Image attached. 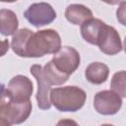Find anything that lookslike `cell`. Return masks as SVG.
<instances>
[{
  "label": "cell",
  "mask_w": 126,
  "mask_h": 126,
  "mask_svg": "<svg viewBox=\"0 0 126 126\" xmlns=\"http://www.w3.org/2000/svg\"><path fill=\"white\" fill-rule=\"evenodd\" d=\"M87 94L84 90L76 86H67L52 89L50 92V102L60 111L74 112L82 108L86 102Z\"/></svg>",
  "instance_id": "7a4b0ae2"
},
{
  "label": "cell",
  "mask_w": 126,
  "mask_h": 126,
  "mask_svg": "<svg viewBox=\"0 0 126 126\" xmlns=\"http://www.w3.org/2000/svg\"><path fill=\"white\" fill-rule=\"evenodd\" d=\"M109 75V69L107 65L101 62H93L85 70L86 79L94 85H100L104 83Z\"/></svg>",
  "instance_id": "7c38bea8"
},
{
  "label": "cell",
  "mask_w": 126,
  "mask_h": 126,
  "mask_svg": "<svg viewBox=\"0 0 126 126\" xmlns=\"http://www.w3.org/2000/svg\"><path fill=\"white\" fill-rule=\"evenodd\" d=\"M24 17L35 28L51 24L56 18V12L52 6L45 2L33 3L25 12Z\"/></svg>",
  "instance_id": "5b68a950"
},
{
  "label": "cell",
  "mask_w": 126,
  "mask_h": 126,
  "mask_svg": "<svg viewBox=\"0 0 126 126\" xmlns=\"http://www.w3.org/2000/svg\"><path fill=\"white\" fill-rule=\"evenodd\" d=\"M111 90L120 96H126V71L116 72L111 79Z\"/></svg>",
  "instance_id": "2e32d148"
},
{
  "label": "cell",
  "mask_w": 126,
  "mask_h": 126,
  "mask_svg": "<svg viewBox=\"0 0 126 126\" xmlns=\"http://www.w3.org/2000/svg\"><path fill=\"white\" fill-rule=\"evenodd\" d=\"M32 34L33 32L29 29H20L13 34L11 47L18 56L27 57V45Z\"/></svg>",
  "instance_id": "4fadbf2b"
},
{
  "label": "cell",
  "mask_w": 126,
  "mask_h": 126,
  "mask_svg": "<svg viewBox=\"0 0 126 126\" xmlns=\"http://www.w3.org/2000/svg\"><path fill=\"white\" fill-rule=\"evenodd\" d=\"M99 50L107 55H114L121 51L122 43L118 32L111 26H107L97 45Z\"/></svg>",
  "instance_id": "30bf717a"
},
{
  "label": "cell",
  "mask_w": 126,
  "mask_h": 126,
  "mask_svg": "<svg viewBox=\"0 0 126 126\" xmlns=\"http://www.w3.org/2000/svg\"><path fill=\"white\" fill-rule=\"evenodd\" d=\"M42 77L44 81L51 87L52 85L59 86L66 83L69 79V75H66L59 71L52 61H49L42 67Z\"/></svg>",
  "instance_id": "9a60e30c"
},
{
  "label": "cell",
  "mask_w": 126,
  "mask_h": 126,
  "mask_svg": "<svg viewBox=\"0 0 126 126\" xmlns=\"http://www.w3.org/2000/svg\"><path fill=\"white\" fill-rule=\"evenodd\" d=\"M116 18L121 25L126 26V1L120 2L116 11Z\"/></svg>",
  "instance_id": "e0dca14e"
},
{
  "label": "cell",
  "mask_w": 126,
  "mask_h": 126,
  "mask_svg": "<svg viewBox=\"0 0 126 126\" xmlns=\"http://www.w3.org/2000/svg\"><path fill=\"white\" fill-rule=\"evenodd\" d=\"M56 126H79V125L73 119H61L57 122Z\"/></svg>",
  "instance_id": "ac0fdd59"
},
{
  "label": "cell",
  "mask_w": 126,
  "mask_h": 126,
  "mask_svg": "<svg viewBox=\"0 0 126 126\" xmlns=\"http://www.w3.org/2000/svg\"><path fill=\"white\" fill-rule=\"evenodd\" d=\"M32 92L33 86L32 81L24 75H17L10 80L6 88H3L2 96L12 101L21 102L30 100Z\"/></svg>",
  "instance_id": "277c9868"
},
{
  "label": "cell",
  "mask_w": 126,
  "mask_h": 126,
  "mask_svg": "<svg viewBox=\"0 0 126 126\" xmlns=\"http://www.w3.org/2000/svg\"><path fill=\"white\" fill-rule=\"evenodd\" d=\"M123 47H124V51H125V53H126V36H125V38H124V45H123Z\"/></svg>",
  "instance_id": "44dd1931"
},
{
  "label": "cell",
  "mask_w": 126,
  "mask_h": 126,
  "mask_svg": "<svg viewBox=\"0 0 126 126\" xmlns=\"http://www.w3.org/2000/svg\"><path fill=\"white\" fill-rule=\"evenodd\" d=\"M51 61L59 71L70 76L79 67L81 58L79 52L74 47L63 46L55 53Z\"/></svg>",
  "instance_id": "52a82bcc"
},
{
  "label": "cell",
  "mask_w": 126,
  "mask_h": 126,
  "mask_svg": "<svg viewBox=\"0 0 126 126\" xmlns=\"http://www.w3.org/2000/svg\"><path fill=\"white\" fill-rule=\"evenodd\" d=\"M65 17L73 25H83L93 18L92 11L83 4H70L65 10Z\"/></svg>",
  "instance_id": "8fae6325"
},
{
  "label": "cell",
  "mask_w": 126,
  "mask_h": 126,
  "mask_svg": "<svg viewBox=\"0 0 126 126\" xmlns=\"http://www.w3.org/2000/svg\"><path fill=\"white\" fill-rule=\"evenodd\" d=\"M122 105V99L119 94L113 91L104 90L98 92L94 98V107L97 113L102 115L116 114Z\"/></svg>",
  "instance_id": "8992f818"
},
{
  "label": "cell",
  "mask_w": 126,
  "mask_h": 126,
  "mask_svg": "<svg viewBox=\"0 0 126 126\" xmlns=\"http://www.w3.org/2000/svg\"><path fill=\"white\" fill-rule=\"evenodd\" d=\"M19 21L16 14L9 9L0 11V32L3 35L14 34L18 31Z\"/></svg>",
  "instance_id": "5bb4252c"
},
{
  "label": "cell",
  "mask_w": 126,
  "mask_h": 126,
  "mask_svg": "<svg viewBox=\"0 0 126 126\" xmlns=\"http://www.w3.org/2000/svg\"><path fill=\"white\" fill-rule=\"evenodd\" d=\"M6 43H7V40H3V41H2V47H3V49H2V53H1L2 55H4V54H5V51H6L7 47L9 48V45H8V46H5V44H6Z\"/></svg>",
  "instance_id": "d6986e66"
},
{
  "label": "cell",
  "mask_w": 126,
  "mask_h": 126,
  "mask_svg": "<svg viewBox=\"0 0 126 126\" xmlns=\"http://www.w3.org/2000/svg\"><path fill=\"white\" fill-rule=\"evenodd\" d=\"M61 49L59 33L51 29L33 32L27 45V57H41L46 54L57 53Z\"/></svg>",
  "instance_id": "6da1fadb"
},
{
  "label": "cell",
  "mask_w": 126,
  "mask_h": 126,
  "mask_svg": "<svg viewBox=\"0 0 126 126\" xmlns=\"http://www.w3.org/2000/svg\"><path fill=\"white\" fill-rule=\"evenodd\" d=\"M105 28L106 24L101 20L92 18L81 26V34L87 42L98 45Z\"/></svg>",
  "instance_id": "9c48e42d"
},
{
  "label": "cell",
  "mask_w": 126,
  "mask_h": 126,
  "mask_svg": "<svg viewBox=\"0 0 126 126\" xmlns=\"http://www.w3.org/2000/svg\"><path fill=\"white\" fill-rule=\"evenodd\" d=\"M31 74L35 78L37 82V94H36V100H37V105L40 109L45 110L49 109L51 106V102L49 99L50 96V86L44 81L42 77V67L40 65L34 64L31 67Z\"/></svg>",
  "instance_id": "ba28073f"
},
{
  "label": "cell",
  "mask_w": 126,
  "mask_h": 126,
  "mask_svg": "<svg viewBox=\"0 0 126 126\" xmlns=\"http://www.w3.org/2000/svg\"><path fill=\"white\" fill-rule=\"evenodd\" d=\"M1 126H11V124L9 122H7L5 119L1 118Z\"/></svg>",
  "instance_id": "ffe728a7"
},
{
  "label": "cell",
  "mask_w": 126,
  "mask_h": 126,
  "mask_svg": "<svg viewBox=\"0 0 126 126\" xmlns=\"http://www.w3.org/2000/svg\"><path fill=\"white\" fill-rule=\"evenodd\" d=\"M32 102L31 100L27 101H12L2 96L1 105H0V114L1 118L5 119L11 125L21 124L27 120L32 112Z\"/></svg>",
  "instance_id": "3957f363"
},
{
  "label": "cell",
  "mask_w": 126,
  "mask_h": 126,
  "mask_svg": "<svg viewBox=\"0 0 126 126\" xmlns=\"http://www.w3.org/2000/svg\"><path fill=\"white\" fill-rule=\"evenodd\" d=\"M100 126H113L112 124H102V125H100Z\"/></svg>",
  "instance_id": "7402d4cb"
}]
</instances>
